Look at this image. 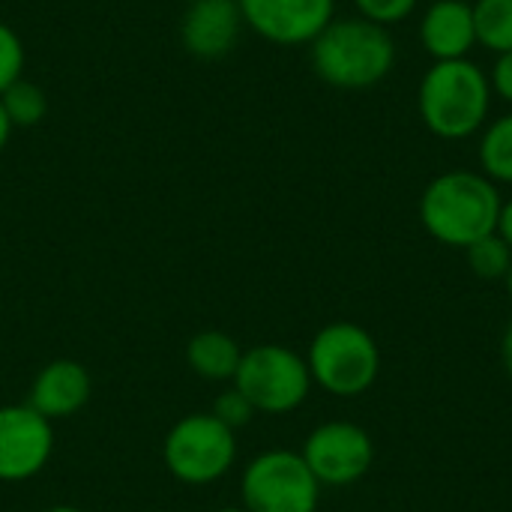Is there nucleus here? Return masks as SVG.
Listing matches in <instances>:
<instances>
[{"mask_svg": "<svg viewBox=\"0 0 512 512\" xmlns=\"http://www.w3.org/2000/svg\"><path fill=\"white\" fill-rule=\"evenodd\" d=\"M315 75L336 90H366L381 84L396 66V39L390 27L354 18H333L312 42Z\"/></svg>", "mask_w": 512, "mask_h": 512, "instance_id": "f257e3e1", "label": "nucleus"}, {"mask_svg": "<svg viewBox=\"0 0 512 512\" xmlns=\"http://www.w3.org/2000/svg\"><path fill=\"white\" fill-rule=\"evenodd\" d=\"M321 486H354L375 462V444L369 432L348 420L321 423L309 432L300 453Z\"/></svg>", "mask_w": 512, "mask_h": 512, "instance_id": "6e6552de", "label": "nucleus"}, {"mask_svg": "<svg viewBox=\"0 0 512 512\" xmlns=\"http://www.w3.org/2000/svg\"><path fill=\"white\" fill-rule=\"evenodd\" d=\"M213 512H249V510H243V507H222V510H213Z\"/></svg>", "mask_w": 512, "mask_h": 512, "instance_id": "cd10ccee", "label": "nucleus"}, {"mask_svg": "<svg viewBox=\"0 0 512 512\" xmlns=\"http://www.w3.org/2000/svg\"><path fill=\"white\" fill-rule=\"evenodd\" d=\"M498 234L510 243L512 249V198L501 204V219H498Z\"/></svg>", "mask_w": 512, "mask_h": 512, "instance_id": "5701e85b", "label": "nucleus"}, {"mask_svg": "<svg viewBox=\"0 0 512 512\" xmlns=\"http://www.w3.org/2000/svg\"><path fill=\"white\" fill-rule=\"evenodd\" d=\"M90 393H93V378L90 372L78 363V360H51L45 363L33 384H30V399L27 405L42 414L45 420H66V417H75L87 402H90Z\"/></svg>", "mask_w": 512, "mask_h": 512, "instance_id": "f8f14e48", "label": "nucleus"}, {"mask_svg": "<svg viewBox=\"0 0 512 512\" xmlns=\"http://www.w3.org/2000/svg\"><path fill=\"white\" fill-rule=\"evenodd\" d=\"M489 84H492V93H498L504 102L512 105V51L498 54V60L492 66V75H489Z\"/></svg>", "mask_w": 512, "mask_h": 512, "instance_id": "4be33fe9", "label": "nucleus"}, {"mask_svg": "<svg viewBox=\"0 0 512 512\" xmlns=\"http://www.w3.org/2000/svg\"><path fill=\"white\" fill-rule=\"evenodd\" d=\"M42 512H84V510H78V507H69V504H57V507H48V510H42Z\"/></svg>", "mask_w": 512, "mask_h": 512, "instance_id": "a878e982", "label": "nucleus"}, {"mask_svg": "<svg viewBox=\"0 0 512 512\" xmlns=\"http://www.w3.org/2000/svg\"><path fill=\"white\" fill-rule=\"evenodd\" d=\"M471 9L477 45L492 54L512 51V0H474Z\"/></svg>", "mask_w": 512, "mask_h": 512, "instance_id": "dca6fc26", "label": "nucleus"}, {"mask_svg": "<svg viewBox=\"0 0 512 512\" xmlns=\"http://www.w3.org/2000/svg\"><path fill=\"white\" fill-rule=\"evenodd\" d=\"M210 414L219 420V423H225L228 429H243V426H249L252 423V417L258 414L255 408H252V402L237 390V387H231V390H225V393H219L216 396V402H213V408H210Z\"/></svg>", "mask_w": 512, "mask_h": 512, "instance_id": "aec40b11", "label": "nucleus"}, {"mask_svg": "<svg viewBox=\"0 0 512 512\" xmlns=\"http://www.w3.org/2000/svg\"><path fill=\"white\" fill-rule=\"evenodd\" d=\"M504 285H507V294H510V300H512V267H510V273H507V279H504Z\"/></svg>", "mask_w": 512, "mask_h": 512, "instance_id": "bb28decb", "label": "nucleus"}, {"mask_svg": "<svg viewBox=\"0 0 512 512\" xmlns=\"http://www.w3.org/2000/svg\"><path fill=\"white\" fill-rule=\"evenodd\" d=\"M243 24L273 45H309L333 18L336 0H237Z\"/></svg>", "mask_w": 512, "mask_h": 512, "instance_id": "9d476101", "label": "nucleus"}, {"mask_svg": "<svg viewBox=\"0 0 512 512\" xmlns=\"http://www.w3.org/2000/svg\"><path fill=\"white\" fill-rule=\"evenodd\" d=\"M258 414H291L297 411L312 390V375L306 357L285 345H255L243 351L237 375L231 381Z\"/></svg>", "mask_w": 512, "mask_h": 512, "instance_id": "423d86ee", "label": "nucleus"}, {"mask_svg": "<svg viewBox=\"0 0 512 512\" xmlns=\"http://www.w3.org/2000/svg\"><path fill=\"white\" fill-rule=\"evenodd\" d=\"M0 105L12 123V129H30L39 126L48 114V96L45 90L30 81V78H18L15 84H9L0 93Z\"/></svg>", "mask_w": 512, "mask_h": 512, "instance_id": "f3484780", "label": "nucleus"}, {"mask_svg": "<svg viewBox=\"0 0 512 512\" xmlns=\"http://www.w3.org/2000/svg\"><path fill=\"white\" fill-rule=\"evenodd\" d=\"M465 258H468L471 273L477 279H486V282H504L512 267L510 243L498 231L489 234V237H480L477 243H471L465 249Z\"/></svg>", "mask_w": 512, "mask_h": 512, "instance_id": "a211bd4d", "label": "nucleus"}, {"mask_svg": "<svg viewBox=\"0 0 512 512\" xmlns=\"http://www.w3.org/2000/svg\"><path fill=\"white\" fill-rule=\"evenodd\" d=\"M54 453L51 420L30 405H0V483H24L45 471Z\"/></svg>", "mask_w": 512, "mask_h": 512, "instance_id": "1a4fd4ad", "label": "nucleus"}, {"mask_svg": "<svg viewBox=\"0 0 512 512\" xmlns=\"http://www.w3.org/2000/svg\"><path fill=\"white\" fill-rule=\"evenodd\" d=\"M243 348L222 330H201L186 342V363L204 381H234Z\"/></svg>", "mask_w": 512, "mask_h": 512, "instance_id": "4468645a", "label": "nucleus"}, {"mask_svg": "<svg viewBox=\"0 0 512 512\" xmlns=\"http://www.w3.org/2000/svg\"><path fill=\"white\" fill-rule=\"evenodd\" d=\"M183 3H186V6H189V3H198V0H183Z\"/></svg>", "mask_w": 512, "mask_h": 512, "instance_id": "c85d7f7f", "label": "nucleus"}, {"mask_svg": "<svg viewBox=\"0 0 512 512\" xmlns=\"http://www.w3.org/2000/svg\"><path fill=\"white\" fill-rule=\"evenodd\" d=\"M306 366L312 384L339 399L369 393L381 375V351L375 336L354 321H333L309 342Z\"/></svg>", "mask_w": 512, "mask_h": 512, "instance_id": "20e7f679", "label": "nucleus"}, {"mask_svg": "<svg viewBox=\"0 0 512 512\" xmlns=\"http://www.w3.org/2000/svg\"><path fill=\"white\" fill-rule=\"evenodd\" d=\"M354 6L360 18L375 21L381 27H393L417 9V0H354Z\"/></svg>", "mask_w": 512, "mask_h": 512, "instance_id": "412c9836", "label": "nucleus"}, {"mask_svg": "<svg viewBox=\"0 0 512 512\" xmlns=\"http://www.w3.org/2000/svg\"><path fill=\"white\" fill-rule=\"evenodd\" d=\"M24 60L27 54L21 36L6 21H0V93L18 78H24Z\"/></svg>", "mask_w": 512, "mask_h": 512, "instance_id": "6ab92c4d", "label": "nucleus"}, {"mask_svg": "<svg viewBox=\"0 0 512 512\" xmlns=\"http://www.w3.org/2000/svg\"><path fill=\"white\" fill-rule=\"evenodd\" d=\"M417 108L426 129L444 141H465L480 132L492 111V84L474 60L432 63L417 90Z\"/></svg>", "mask_w": 512, "mask_h": 512, "instance_id": "7ed1b4c3", "label": "nucleus"}, {"mask_svg": "<svg viewBox=\"0 0 512 512\" xmlns=\"http://www.w3.org/2000/svg\"><path fill=\"white\" fill-rule=\"evenodd\" d=\"M420 45L423 51L441 60H465L477 45L474 9L468 0H435L420 18Z\"/></svg>", "mask_w": 512, "mask_h": 512, "instance_id": "ddd939ff", "label": "nucleus"}, {"mask_svg": "<svg viewBox=\"0 0 512 512\" xmlns=\"http://www.w3.org/2000/svg\"><path fill=\"white\" fill-rule=\"evenodd\" d=\"M162 462L174 480L186 486H210L237 462L234 429L219 423L210 411L186 414L168 429L162 441Z\"/></svg>", "mask_w": 512, "mask_h": 512, "instance_id": "39448f33", "label": "nucleus"}, {"mask_svg": "<svg viewBox=\"0 0 512 512\" xmlns=\"http://www.w3.org/2000/svg\"><path fill=\"white\" fill-rule=\"evenodd\" d=\"M477 159H480V174H486L495 186L498 183L512 186V111L501 114L483 129Z\"/></svg>", "mask_w": 512, "mask_h": 512, "instance_id": "2eb2a0df", "label": "nucleus"}, {"mask_svg": "<svg viewBox=\"0 0 512 512\" xmlns=\"http://www.w3.org/2000/svg\"><path fill=\"white\" fill-rule=\"evenodd\" d=\"M501 192L480 171H444L420 195V222L444 246L468 249L498 231Z\"/></svg>", "mask_w": 512, "mask_h": 512, "instance_id": "f03ea898", "label": "nucleus"}, {"mask_svg": "<svg viewBox=\"0 0 512 512\" xmlns=\"http://www.w3.org/2000/svg\"><path fill=\"white\" fill-rule=\"evenodd\" d=\"M9 135H12V123H9V117H6V111L0 105V150L9 144Z\"/></svg>", "mask_w": 512, "mask_h": 512, "instance_id": "393cba45", "label": "nucleus"}, {"mask_svg": "<svg viewBox=\"0 0 512 512\" xmlns=\"http://www.w3.org/2000/svg\"><path fill=\"white\" fill-rule=\"evenodd\" d=\"M501 360H504V369H507V375H510L512 381V324L507 327L504 339H501Z\"/></svg>", "mask_w": 512, "mask_h": 512, "instance_id": "b1692460", "label": "nucleus"}, {"mask_svg": "<svg viewBox=\"0 0 512 512\" xmlns=\"http://www.w3.org/2000/svg\"><path fill=\"white\" fill-rule=\"evenodd\" d=\"M243 30V15L237 0H198L189 3L180 21V42L189 54L201 60L225 57Z\"/></svg>", "mask_w": 512, "mask_h": 512, "instance_id": "9b49d317", "label": "nucleus"}, {"mask_svg": "<svg viewBox=\"0 0 512 512\" xmlns=\"http://www.w3.org/2000/svg\"><path fill=\"white\" fill-rule=\"evenodd\" d=\"M240 498L249 512H315L321 483L300 453L267 450L246 465Z\"/></svg>", "mask_w": 512, "mask_h": 512, "instance_id": "0eeeda50", "label": "nucleus"}]
</instances>
